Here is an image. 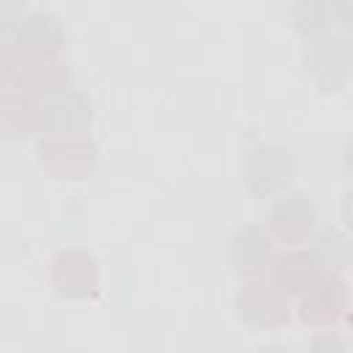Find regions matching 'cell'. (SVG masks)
I'll use <instances>...</instances> for the list:
<instances>
[{"label": "cell", "mask_w": 353, "mask_h": 353, "mask_svg": "<svg viewBox=\"0 0 353 353\" xmlns=\"http://www.w3.org/2000/svg\"><path fill=\"white\" fill-rule=\"evenodd\" d=\"M36 157L55 179H85L97 168L99 146L91 135H44L36 146Z\"/></svg>", "instance_id": "cell-1"}, {"label": "cell", "mask_w": 353, "mask_h": 353, "mask_svg": "<svg viewBox=\"0 0 353 353\" xmlns=\"http://www.w3.org/2000/svg\"><path fill=\"white\" fill-rule=\"evenodd\" d=\"M234 309L237 317L256 331L281 328L290 323L292 314L290 298L281 295L268 279H248L234 295Z\"/></svg>", "instance_id": "cell-2"}, {"label": "cell", "mask_w": 353, "mask_h": 353, "mask_svg": "<svg viewBox=\"0 0 353 353\" xmlns=\"http://www.w3.org/2000/svg\"><path fill=\"white\" fill-rule=\"evenodd\" d=\"M265 229L270 232L273 243H284V245L295 248V245L312 240V234L317 229V207L301 190L279 193V199L270 204Z\"/></svg>", "instance_id": "cell-3"}, {"label": "cell", "mask_w": 353, "mask_h": 353, "mask_svg": "<svg viewBox=\"0 0 353 353\" xmlns=\"http://www.w3.org/2000/svg\"><path fill=\"white\" fill-rule=\"evenodd\" d=\"M50 279L58 295L85 301L99 292V262L85 248H61L50 259Z\"/></svg>", "instance_id": "cell-4"}, {"label": "cell", "mask_w": 353, "mask_h": 353, "mask_svg": "<svg viewBox=\"0 0 353 353\" xmlns=\"http://www.w3.org/2000/svg\"><path fill=\"white\" fill-rule=\"evenodd\" d=\"M22 94L33 99H52L72 85V69L61 58H47V55H19L11 72V83Z\"/></svg>", "instance_id": "cell-5"}, {"label": "cell", "mask_w": 353, "mask_h": 353, "mask_svg": "<svg viewBox=\"0 0 353 353\" xmlns=\"http://www.w3.org/2000/svg\"><path fill=\"white\" fill-rule=\"evenodd\" d=\"M292 179V157L281 146L256 143L243 154V182L256 196H276Z\"/></svg>", "instance_id": "cell-6"}, {"label": "cell", "mask_w": 353, "mask_h": 353, "mask_svg": "<svg viewBox=\"0 0 353 353\" xmlns=\"http://www.w3.org/2000/svg\"><path fill=\"white\" fill-rule=\"evenodd\" d=\"M298 317L314 328H331L347 312V284L339 273H320L317 281L298 295Z\"/></svg>", "instance_id": "cell-7"}, {"label": "cell", "mask_w": 353, "mask_h": 353, "mask_svg": "<svg viewBox=\"0 0 353 353\" xmlns=\"http://www.w3.org/2000/svg\"><path fill=\"white\" fill-rule=\"evenodd\" d=\"M229 265L243 279H265L276 259V243L270 232L259 223L240 226L229 240Z\"/></svg>", "instance_id": "cell-8"}, {"label": "cell", "mask_w": 353, "mask_h": 353, "mask_svg": "<svg viewBox=\"0 0 353 353\" xmlns=\"http://www.w3.org/2000/svg\"><path fill=\"white\" fill-rule=\"evenodd\" d=\"M11 44L19 55L58 58V52L66 47V30L61 17H55L52 11H28L11 33Z\"/></svg>", "instance_id": "cell-9"}, {"label": "cell", "mask_w": 353, "mask_h": 353, "mask_svg": "<svg viewBox=\"0 0 353 353\" xmlns=\"http://www.w3.org/2000/svg\"><path fill=\"white\" fill-rule=\"evenodd\" d=\"M44 132V102L14 85H0V138L19 141Z\"/></svg>", "instance_id": "cell-10"}, {"label": "cell", "mask_w": 353, "mask_h": 353, "mask_svg": "<svg viewBox=\"0 0 353 353\" xmlns=\"http://www.w3.org/2000/svg\"><path fill=\"white\" fill-rule=\"evenodd\" d=\"M94 124V102L83 91H63L44 102L47 135H88Z\"/></svg>", "instance_id": "cell-11"}, {"label": "cell", "mask_w": 353, "mask_h": 353, "mask_svg": "<svg viewBox=\"0 0 353 353\" xmlns=\"http://www.w3.org/2000/svg\"><path fill=\"white\" fill-rule=\"evenodd\" d=\"M347 66H350V41L347 39H317L309 41L306 50V72L312 74V80L325 88L334 91L342 85V80L347 77Z\"/></svg>", "instance_id": "cell-12"}, {"label": "cell", "mask_w": 353, "mask_h": 353, "mask_svg": "<svg viewBox=\"0 0 353 353\" xmlns=\"http://www.w3.org/2000/svg\"><path fill=\"white\" fill-rule=\"evenodd\" d=\"M268 273H270L268 281H270L281 295L292 298V295H303V292L317 281V276H320L323 270H320L317 259H314L309 251L290 248V251H284V254H279V256L273 259V265H270Z\"/></svg>", "instance_id": "cell-13"}, {"label": "cell", "mask_w": 353, "mask_h": 353, "mask_svg": "<svg viewBox=\"0 0 353 353\" xmlns=\"http://www.w3.org/2000/svg\"><path fill=\"white\" fill-rule=\"evenodd\" d=\"M290 14H292V22H295L298 33L306 36L309 41H317V39L331 36V28H334V19H336V3L301 0L290 8Z\"/></svg>", "instance_id": "cell-14"}, {"label": "cell", "mask_w": 353, "mask_h": 353, "mask_svg": "<svg viewBox=\"0 0 353 353\" xmlns=\"http://www.w3.org/2000/svg\"><path fill=\"white\" fill-rule=\"evenodd\" d=\"M323 273H339L350 265V237L334 226L312 234V251H309Z\"/></svg>", "instance_id": "cell-15"}, {"label": "cell", "mask_w": 353, "mask_h": 353, "mask_svg": "<svg viewBox=\"0 0 353 353\" xmlns=\"http://www.w3.org/2000/svg\"><path fill=\"white\" fill-rule=\"evenodd\" d=\"M25 14H28L25 3H19V0H0V41L17 30V25L22 22Z\"/></svg>", "instance_id": "cell-16"}, {"label": "cell", "mask_w": 353, "mask_h": 353, "mask_svg": "<svg viewBox=\"0 0 353 353\" xmlns=\"http://www.w3.org/2000/svg\"><path fill=\"white\" fill-rule=\"evenodd\" d=\"M306 353H350V350H347V342L336 331H320L309 339Z\"/></svg>", "instance_id": "cell-17"}, {"label": "cell", "mask_w": 353, "mask_h": 353, "mask_svg": "<svg viewBox=\"0 0 353 353\" xmlns=\"http://www.w3.org/2000/svg\"><path fill=\"white\" fill-rule=\"evenodd\" d=\"M256 353H292L287 345H279V342H270V345H262L256 347Z\"/></svg>", "instance_id": "cell-18"}]
</instances>
